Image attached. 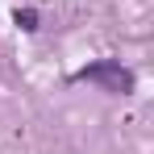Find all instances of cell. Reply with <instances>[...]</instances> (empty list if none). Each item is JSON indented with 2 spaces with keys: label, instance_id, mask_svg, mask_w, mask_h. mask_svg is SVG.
I'll return each instance as SVG.
<instances>
[{
  "label": "cell",
  "instance_id": "obj_1",
  "mask_svg": "<svg viewBox=\"0 0 154 154\" xmlns=\"http://www.w3.org/2000/svg\"><path fill=\"white\" fill-rule=\"evenodd\" d=\"M71 83H96L100 92H112V96H133V88H137V75L129 71L121 58H100V63H88V67H79Z\"/></svg>",
  "mask_w": 154,
  "mask_h": 154
},
{
  "label": "cell",
  "instance_id": "obj_2",
  "mask_svg": "<svg viewBox=\"0 0 154 154\" xmlns=\"http://www.w3.org/2000/svg\"><path fill=\"white\" fill-rule=\"evenodd\" d=\"M13 21H17L21 29L33 33V29H38V13H33V8H17V13H13Z\"/></svg>",
  "mask_w": 154,
  "mask_h": 154
}]
</instances>
